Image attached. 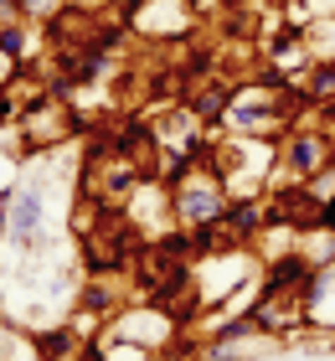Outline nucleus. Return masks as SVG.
Masks as SVG:
<instances>
[{
  "label": "nucleus",
  "mask_w": 335,
  "mask_h": 361,
  "mask_svg": "<svg viewBox=\"0 0 335 361\" xmlns=\"http://www.w3.org/2000/svg\"><path fill=\"white\" fill-rule=\"evenodd\" d=\"M207 160L232 196H268L279 180V140H268V135H238V129L227 140L212 135Z\"/></svg>",
  "instance_id": "1"
},
{
  "label": "nucleus",
  "mask_w": 335,
  "mask_h": 361,
  "mask_svg": "<svg viewBox=\"0 0 335 361\" xmlns=\"http://www.w3.org/2000/svg\"><path fill=\"white\" fill-rule=\"evenodd\" d=\"M294 93L279 83V78H258V83H243L227 93V114L222 124L238 129V135H284V129L294 124Z\"/></svg>",
  "instance_id": "2"
},
{
  "label": "nucleus",
  "mask_w": 335,
  "mask_h": 361,
  "mask_svg": "<svg viewBox=\"0 0 335 361\" xmlns=\"http://www.w3.org/2000/svg\"><path fill=\"white\" fill-rule=\"evenodd\" d=\"M232 207V191L222 186V176L212 171V160H191L186 171L171 180V212L176 227L191 233V227H217Z\"/></svg>",
  "instance_id": "3"
},
{
  "label": "nucleus",
  "mask_w": 335,
  "mask_h": 361,
  "mask_svg": "<svg viewBox=\"0 0 335 361\" xmlns=\"http://www.w3.org/2000/svg\"><path fill=\"white\" fill-rule=\"evenodd\" d=\"M335 160V140L325 135V129H284L279 140V180H289V186H305V180L315 171H325ZM274 180V186H279Z\"/></svg>",
  "instance_id": "4"
},
{
  "label": "nucleus",
  "mask_w": 335,
  "mask_h": 361,
  "mask_svg": "<svg viewBox=\"0 0 335 361\" xmlns=\"http://www.w3.org/2000/svg\"><path fill=\"white\" fill-rule=\"evenodd\" d=\"M6 243L16 248H37L42 233H47V191L42 186H16L6 196V222H0Z\"/></svg>",
  "instance_id": "5"
},
{
  "label": "nucleus",
  "mask_w": 335,
  "mask_h": 361,
  "mask_svg": "<svg viewBox=\"0 0 335 361\" xmlns=\"http://www.w3.org/2000/svg\"><path fill=\"white\" fill-rule=\"evenodd\" d=\"M191 21H196L191 0H134L129 6V26L145 37H186Z\"/></svg>",
  "instance_id": "6"
},
{
  "label": "nucleus",
  "mask_w": 335,
  "mask_h": 361,
  "mask_svg": "<svg viewBox=\"0 0 335 361\" xmlns=\"http://www.w3.org/2000/svg\"><path fill=\"white\" fill-rule=\"evenodd\" d=\"M305 331L335 341V258L320 264L305 284Z\"/></svg>",
  "instance_id": "7"
},
{
  "label": "nucleus",
  "mask_w": 335,
  "mask_h": 361,
  "mask_svg": "<svg viewBox=\"0 0 335 361\" xmlns=\"http://www.w3.org/2000/svg\"><path fill=\"white\" fill-rule=\"evenodd\" d=\"M62 0H21V16L26 21H47V11H57Z\"/></svg>",
  "instance_id": "8"
},
{
  "label": "nucleus",
  "mask_w": 335,
  "mask_h": 361,
  "mask_svg": "<svg viewBox=\"0 0 335 361\" xmlns=\"http://www.w3.org/2000/svg\"><path fill=\"white\" fill-rule=\"evenodd\" d=\"M11 21H26V16H21V0H0V26H11Z\"/></svg>",
  "instance_id": "9"
}]
</instances>
